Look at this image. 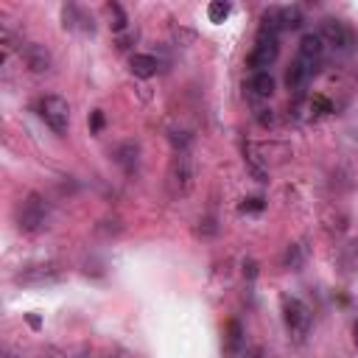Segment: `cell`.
<instances>
[{
	"mask_svg": "<svg viewBox=\"0 0 358 358\" xmlns=\"http://www.w3.org/2000/svg\"><path fill=\"white\" fill-rule=\"evenodd\" d=\"M280 308H283V322H285V331H289V336L294 342H305V336L311 333V325H313L311 308L300 297H291V294H283L280 297Z\"/></svg>",
	"mask_w": 358,
	"mask_h": 358,
	"instance_id": "obj_1",
	"label": "cell"
},
{
	"mask_svg": "<svg viewBox=\"0 0 358 358\" xmlns=\"http://www.w3.org/2000/svg\"><path fill=\"white\" fill-rule=\"evenodd\" d=\"M322 56H325V43H322L319 31H308V34H302L300 48H297V59H300L305 67H311L313 73H316V67H319Z\"/></svg>",
	"mask_w": 358,
	"mask_h": 358,
	"instance_id": "obj_9",
	"label": "cell"
},
{
	"mask_svg": "<svg viewBox=\"0 0 358 358\" xmlns=\"http://www.w3.org/2000/svg\"><path fill=\"white\" fill-rule=\"evenodd\" d=\"M37 112L45 121V126L56 134H64L70 129V106L62 95H45L37 104Z\"/></svg>",
	"mask_w": 358,
	"mask_h": 358,
	"instance_id": "obj_6",
	"label": "cell"
},
{
	"mask_svg": "<svg viewBox=\"0 0 358 358\" xmlns=\"http://www.w3.org/2000/svg\"><path fill=\"white\" fill-rule=\"evenodd\" d=\"M277 56H280V37L272 31L258 28L255 48L246 56V64L252 67V73H269V67L277 62Z\"/></svg>",
	"mask_w": 358,
	"mask_h": 358,
	"instance_id": "obj_3",
	"label": "cell"
},
{
	"mask_svg": "<svg viewBox=\"0 0 358 358\" xmlns=\"http://www.w3.org/2000/svg\"><path fill=\"white\" fill-rule=\"evenodd\" d=\"M319 37H322V43H325V48H331L336 53H350L355 48L353 28L344 20H339V17H325V20H322Z\"/></svg>",
	"mask_w": 358,
	"mask_h": 358,
	"instance_id": "obj_5",
	"label": "cell"
},
{
	"mask_svg": "<svg viewBox=\"0 0 358 358\" xmlns=\"http://www.w3.org/2000/svg\"><path fill=\"white\" fill-rule=\"evenodd\" d=\"M243 274H246L249 280H255V277H258V263H255V261H246V263H243Z\"/></svg>",
	"mask_w": 358,
	"mask_h": 358,
	"instance_id": "obj_27",
	"label": "cell"
},
{
	"mask_svg": "<svg viewBox=\"0 0 358 358\" xmlns=\"http://www.w3.org/2000/svg\"><path fill=\"white\" fill-rule=\"evenodd\" d=\"M196 179V168H193V157L191 152H174L171 168H168V191L174 196H188Z\"/></svg>",
	"mask_w": 358,
	"mask_h": 358,
	"instance_id": "obj_4",
	"label": "cell"
},
{
	"mask_svg": "<svg viewBox=\"0 0 358 358\" xmlns=\"http://www.w3.org/2000/svg\"><path fill=\"white\" fill-rule=\"evenodd\" d=\"M355 344H358V325H355Z\"/></svg>",
	"mask_w": 358,
	"mask_h": 358,
	"instance_id": "obj_29",
	"label": "cell"
},
{
	"mask_svg": "<svg viewBox=\"0 0 358 358\" xmlns=\"http://www.w3.org/2000/svg\"><path fill=\"white\" fill-rule=\"evenodd\" d=\"M227 353L232 355V358H241L243 353H246V331H243V325L238 319H230L227 322Z\"/></svg>",
	"mask_w": 358,
	"mask_h": 358,
	"instance_id": "obj_13",
	"label": "cell"
},
{
	"mask_svg": "<svg viewBox=\"0 0 358 358\" xmlns=\"http://www.w3.org/2000/svg\"><path fill=\"white\" fill-rule=\"evenodd\" d=\"M106 17H110V28H112L115 37H118V34H123V31H129V28H132V25H129L126 12H123L118 3H106Z\"/></svg>",
	"mask_w": 358,
	"mask_h": 358,
	"instance_id": "obj_16",
	"label": "cell"
},
{
	"mask_svg": "<svg viewBox=\"0 0 358 358\" xmlns=\"http://www.w3.org/2000/svg\"><path fill=\"white\" fill-rule=\"evenodd\" d=\"M196 235H202V238H213V235H219V224H216V219H199V224H196Z\"/></svg>",
	"mask_w": 358,
	"mask_h": 358,
	"instance_id": "obj_23",
	"label": "cell"
},
{
	"mask_svg": "<svg viewBox=\"0 0 358 358\" xmlns=\"http://www.w3.org/2000/svg\"><path fill=\"white\" fill-rule=\"evenodd\" d=\"M263 207H266L263 196H249V199H243L238 204V213H241V216H249V213H263Z\"/></svg>",
	"mask_w": 358,
	"mask_h": 358,
	"instance_id": "obj_21",
	"label": "cell"
},
{
	"mask_svg": "<svg viewBox=\"0 0 358 358\" xmlns=\"http://www.w3.org/2000/svg\"><path fill=\"white\" fill-rule=\"evenodd\" d=\"M115 163L126 171V174H134L137 171V165H140V146L134 140H126V143H121V146L115 149Z\"/></svg>",
	"mask_w": 358,
	"mask_h": 358,
	"instance_id": "obj_14",
	"label": "cell"
},
{
	"mask_svg": "<svg viewBox=\"0 0 358 358\" xmlns=\"http://www.w3.org/2000/svg\"><path fill=\"white\" fill-rule=\"evenodd\" d=\"M308 110H311L313 118H322V115H331L333 112V104H331V98H325L322 93H313L311 101H308Z\"/></svg>",
	"mask_w": 358,
	"mask_h": 358,
	"instance_id": "obj_19",
	"label": "cell"
},
{
	"mask_svg": "<svg viewBox=\"0 0 358 358\" xmlns=\"http://www.w3.org/2000/svg\"><path fill=\"white\" fill-rule=\"evenodd\" d=\"M255 118H258V123L266 126V129H269V126H277V115H274L272 110H266V106H261V110L255 112Z\"/></svg>",
	"mask_w": 358,
	"mask_h": 358,
	"instance_id": "obj_25",
	"label": "cell"
},
{
	"mask_svg": "<svg viewBox=\"0 0 358 358\" xmlns=\"http://www.w3.org/2000/svg\"><path fill=\"white\" fill-rule=\"evenodd\" d=\"M171 37H174V43H176V45L188 48V45H193V43H196V31H191V28H182V25H179V28H174V31H171Z\"/></svg>",
	"mask_w": 358,
	"mask_h": 358,
	"instance_id": "obj_22",
	"label": "cell"
},
{
	"mask_svg": "<svg viewBox=\"0 0 358 358\" xmlns=\"http://www.w3.org/2000/svg\"><path fill=\"white\" fill-rule=\"evenodd\" d=\"M25 322L31 325V331H40V328H43V319H40L37 313H25Z\"/></svg>",
	"mask_w": 358,
	"mask_h": 358,
	"instance_id": "obj_28",
	"label": "cell"
},
{
	"mask_svg": "<svg viewBox=\"0 0 358 358\" xmlns=\"http://www.w3.org/2000/svg\"><path fill=\"white\" fill-rule=\"evenodd\" d=\"M20 59L25 62V67L31 70V73H37V76L48 73V70L53 67V56L43 43H25L20 48Z\"/></svg>",
	"mask_w": 358,
	"mask_h": 358,
	"instance_id": "obj_7",
	"label": "cell"
},
{
	"mask_svg": "<svg viewBox=\"0 0 358 358\" xmlns=\"http://www.w3.org/2000/svg\"><path fill=\"white\" fill-rule=\"evenodd\" d=\"M311 79H313V70H311V67H305L300 59L289 67V73H285V84H289V90H291L294 95H302V93L308 90Z\"/></svg>",
	"mask_w": 358,
	"mask_h": 358,
	"instance_id": "obj_12",
	"label": "cell"
},
{
	"mask_svg": "<svg viewBox=\"0 0 358 358\" xmlns=\"http://www.w3.org/2000/svg\"><path fill=\"white\" fill-rule=\"evenodd\" d=\"M59 280H62V269H59L56 263L28 266V269H23V272L14 277V283H20V285H53V283H59Z\"/></svg>",
	"mask_w": 358,
	"mask_h": 358,
	"instance_id": "obj_8",
	"label": "cell"
},
{
	"mask_svg": "<svg viewBox=\"0 0 358 358\" xmlns=\"http://www.w3.org/2000/svg\"><path fill=\"white\" fill-rule=\"evenodd\" d=\"M302 25V12L297 6H280V28L283 31H294Z\"/></svg>",
	"mask_w": 358,
	"mask_h": 358,
	"instance_id": "obj_18",
	"label": "cell"
},
{
	"mask_svg": "<svg viewBox=\"0 0 358 358\" xmlns=\"http://www.w3.org/2000/svg\"><path fill=\"white\" fill-rule=\"evenodd\" d=\"M48 216H51V210H48L45 196L43 193H28L17 207V227L23 232H40L48 224Z\"/></svg>",
	"mask_w": 358,
	"mask_h": 358,
	"instance_id": "obj_2",
	"label": "cell"
},
{
	"mask_svg": "<svg viewBox=\"0 0 358 358\" xmlns=\"http://www.w3.org/2000/svg\"><path fill=\"white\" fill-rule=\"evenodd\" d=\"M230 12H232V6L227 3V0H213V3L207 6V20L219 25V23H224L230 17Z\"/></svg>",
	"mask_w": 358,
	"mask_h": 358,
	"instance_id": "obj_20",
	"label": "cell"
},
{
	"mask_svg": "<svg viewBox=\"0 0 358 358\" xmlns=\"http://www.w3.org/2000/svg\"><path fill=\"white\" fill-rule=\"evenodd\" d=\"M134 43H137V31L134 28H129V31H123V34H118V37H115L118 51H129Z\"/></svg>",
	"mask_w": 358,
	"mask_h": 358,
	"instance_id": "obj_24",
	"label": "cell"
},
{
	"mask_svg": "<svg viewBox=\"0 0 358 358\" xmlns=\"http://www.w3.org/2000/svg\"><path fill=\"white\" fill-rule=\"evenodd\" d=\"M62 25H64V31H90L93 34V17H87L84 14V9H79L76 3H67V6H62Z\"/></svg>",
	"mask_w": 358,
	"mask_h": 358,
	"instance_id": "obj_10",
	"label": "cell"
},
{
	"mask_svg": "<svg viewBox=\"0 0 358 358\" xmlns=\"http://www.w3.org/2000/svg\"><path fill=\"white\" fill-rule=\"evenodd\" d=\"M302 261H305V252H302V246H300V243L285 246V252H283V269L300 272V269H302Z\"/></svg>",
	"mask_w": 358,
	"mask_h": 358,
	"instance_id": "obj_17",
	"label": "cell"
},
{
	"mask_svg": "<svg viewBox=\"0 0 358 358\" xmlns=\"http://www.w3.org/2000/svg\"><path fill=\"white\" fill-rule=\"evenodd\" d=\"M157 70H160V59L157 56H152V53H132L129 73L134 79H152V76H157Z\"/></svg>",
	"mask_w": 358,
	"mask_h": 358,
	"instance_id": "obj_11",
	"label": "cell"
},
{
	"mask_svg": "<svg viewBox=\"0 0 358 358\" xmlns=\"http://www.w3.org/2000/svg\"><path fill=\"white\" fill-rule=\"evenodd\" d=\"M104 123H106V121H104V110H93V112H90V132L98 134V132L104 129Z\"/></svg>",
	"mask_w": 358,
	"mask_h": 358,
	"instance_id": "obj_26",
	"label": "cell"
},
{
	"mask_svg": "<svg viewBox=\"0 0 358 358\" xmlns=\"http://www.w3.org/2000/svg\"><path fill=\"white\" fill-rule=\"evenodd\" d=\"M246 90L252 98H269L274 93V76L272 73H252L246 82Z\"/></svg>",
	"mask_w": 358,
	"mask_h": 358,
	"instance_id": "obj_15",
	"label": "cell"
}]
</instances>
